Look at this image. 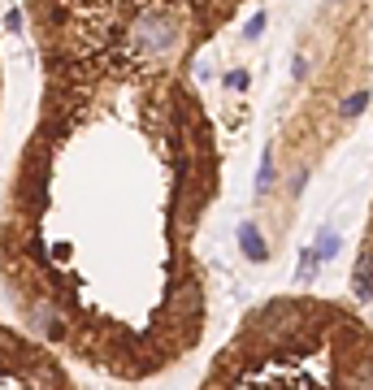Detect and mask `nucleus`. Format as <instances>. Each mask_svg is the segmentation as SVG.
<instances>
[{"label":"nucleus","instance_id":"1","mask_svg":"<svg viewBox=\"0 0 373 390\" xmlns=\"http://www.w3.org/2000/svg\"><path fill=\"white\" fill-rule=\"evenodd\" d=\"M239 239H243V252H248L252 260H261V256H265V243L256 239V230H252V225H243V230H239Z\"/></svg>","mask_w":373,"mask_h":390},{"label":"nucleus","instance_id":"2","mask_svg":"<svg viewBox=\"0 0 373 390\" xmlns=\"http://www.w3.org/2000/svg\"><path fill=\"white\" fill-rule=\"evenodd\" d=\"M365 104H369V91H356L352 100H343V109H338V113H343V118H356V113H361Z\"/></svg>","mask_w":373,"mask_h":390},{"label":"nucleus","instance_id":"3","mask_svg":"<svg viewBox=\"0 0 373 390\" xmlns=\"http://www.w3.org/2000/svg\"><path fill=\"white\" fill-rule=\"evenodd\" d=\"M334 252H338V239L326 230V234H321V256H334Z\"/></svg>","mask_w":373,"mask_h":390},{"label":"nucleus","instance_id":"4","mask_svg":"<svg viewBox=\"0 0 373 390\" xmlns=\"http://www.w3.org/2000/svg\"><path fill=\"white\" fill-rule=\"evenodd\" d=\"M226 87H235V91H239V87H248V74H243V70H235V74H226Z\"/></svg>","mask_w":373,"mask_h":390},{"label":"nucleus","instance_id":"5","mask_svg":"<svg viewBox=\"0 0 373 390\" xmlns=\"http://www.w3.org/2000/svg\"><path fill=\"white\" fill-rule=\"evenodd\" d=\"M261 30H265V13H261V18H252V22H248V39H256Z\"/></svg>","mask_w":373,"mask_h":390}]
</instances>
